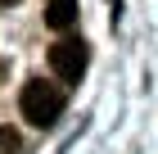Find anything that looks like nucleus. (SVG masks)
<instances>
[{
    "instance_id": "f03ea898",
    "label": "nucleus",
    "mask_w": 158,
    "mask_h": 154,
    "mask_svg": "<svg viewBox=\"0 0 158 154\" xmlns=\"http://www.w3.org/2000/svg\"><path fill=\"white\" fill-rule=\"evenodd\" d=\"M86 64H90V46H86L81 36H63L59 46L50 50V68L59 82H81Z\"/></svg>"
},
{
    "instance_id": "7ed1b4c3",
    "label": "nucleus",
    "mask_w": 158,
    "mask_h": 154,
    "mask_svg": "<svg viewBox=\"0 0 158 154\" xmlns=\"http://www.w3.org/2000/svg\"><path fill=\"white\" fill-rule=\"evenodd\" d=\"M45 23L54 27V32H68V27L77 23V0H50L45 5Z\"/></svg>"
},
{
    "instance_id": "f257e3e1",
    "label": "nucleus",
    "mask_w": 158,
    "mask_h": 154,
    "mask_svg": "<svg viewBox=\"0 0 158 154\" xmlns=\"http://www.w3.org/2000/svg\"><path fill=\"white\" fill-rule=\"evenodd\" d=\"M18 109H23V118L32 122V127H50V122H59V113L68 109V91L54 86V82H45V77H32V82L23 86Z\"/></svg>"
},
{
    "instance_id": "423d86ee",
    "label": "nucleus",
    "mask_w": 158,
    "mask_h": 154,
    "mask_svg": "<svg viewBox=\"0 0 158 154\" xmlns=\"http://www.w3.org/2000/svg\"><path fill=\"white\" fill-rule=\"evenodd\" d=\"M0 73H5V64H0Z\"/></svg>"
},
{
    "instance_id": "20e7f679",
    "label": "nucleus",
    "mask_w": 158,
    "mask_h": 154,
    "mask_svg": "<svg viewBox=\"0 0 158 154\" xmlns=\"http://www.w3.org/2000/svg\"><path fill=\"white\" fill-rule=\"evenodd\" d=\"M18 145H23V141H18V131H14L9 122H0V154H14Z\"/></svg>"
},
{
    "instance_id": "39448f33",
    "label": "nucleus",
    "mask_w": 158,
    "mask_h": 154,
    "mask_svg": "<svg viewBox=\"0 0 158 154\" xmlns=\"http://www.w3.org/2000/svg\"><path fill=\"white\" fill-rule=\"evenodd\" d=\"M9 5H18V0H0V9H9Z\"/></svg>"
}]
</instances>
